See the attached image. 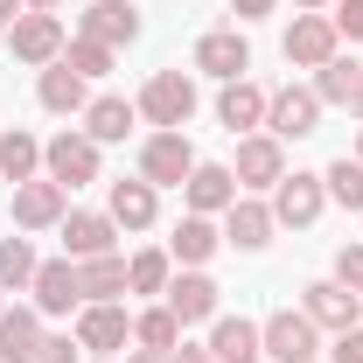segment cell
<instances>
[{
	"label": "cell",
	"instance_id": "cell-5",
	"mask_svg": "<svg viewBox=\"0 0 363 363\" xmlns=\"http://www.w3.org/2000/svg\"><path fill=\"white\" fill-rule=\"evenodd\" d=\"M43 168H49V182H63V189H84V182H98V140L91 133H56L43 147Z\"/></svg>",
	"mask_w": 363,
	"mask_h": 363
},
{
	"label": "cell",
	"instance_id": "cell-15",
	"mask_svg": "<svg viewBox=\"0 0 363 363\" xmlns=\"http://www.w3.org/2000/svg\"><path fill=\"white\" fill-rule=\"evenodd\" d=\"M182 189H189V217H217V210L238 203V175L217 168V161H196V175L182 182Z\"/></svg>",
	"mask_w": 363,
	"mask_h": 363
},
{
	"label": "cell",
	"instance_id": "cell-4",
	"mask_svg": "<svg viewBox=\"0 0 363 363\" xmlns=\"http://www.w3.org/2000/svg\"><path fill=\"white\" fill-rule=\"evenodd\" d=\"M140 175L154 182V189H182V182L196 175V147H189V133H154L147 147H140Z\"/></svg>",
	"mask_w": 363,
	"mask_h": 363
},
{
	"label": "cell",
	"instance_id": "cell-24",
	"mask_svg": "<svg viewBox=\"0 0 363 363\" xmlns=\"http://www.w3.org/2000/svg\"><path fill=\"white\" fill-rule=\"evenodd\" d=\"M84 84H91V77H77V70L56 56V63L43 70V84H35V98H43V112H84V105H91Z\"/></svg>",
	"mask_w": 363,
	"mask_h": 363
},
{
	"label": "cell",
	"instance_id": "cell-40",
	"mask_svg": "<svg viewBox=\"0 0 363 363\" xmlns=\"http://www.w3.org/2000/svg\"><path fill=\"white\" fill-rule=\"evenodd\" d=\"M168 363H217V357H210V350H189V342H182V350H168Z\"/></svg>",
	"mask_w": 363,
	"mask_h": 363
},
{
	"label": "cell",
	"instance_id": "cell-25",
	"mask_svg": "<svg viewBox=\"0 0 363 363\" xmlns=\"http://www.w3.org/2000/svg\"><path fill=\"white\" fill-rule=\"evenodd\" d=\"M140 119V105H126V98H91L84 105V133L98 140V147H112V140H126Z\"/></svg>",
	"mask_w": 363,
	"mask_h": 363
},
{
	"label": "cell",
	"instance_id": "cell-43",
	"mask_svg": "<svg viewBox=\"0 0 363 363\" xmlns=\"http://www.w3.org/2000/svg\"><path fill=\"white\" fill-rule=\"evenodd\" d=\"M350 112H357V119H363V77H357V91H350Z\"/></svg>",
	"mask_w": 363,
	"mask_h": 363
},
{
	"label": "cell",
	"instance_id": "cell-30",
	"mask_svg": "<svg viewBox=\"0 0 363 363\" xmlns=\"http://www.w3.org/2000/svg\"><path fill=\"white\" fill-rule=\"evenodd\" d=\"M35 168H43V147H35L28 133H7V140H0V175L14 182V189L35 182Z\"/></svg>",
	"mask_w": 363,
	"mask_h": 363
},
{
	"label": "cell",
	"instance_id": "cell-37",
	"mask_svg": "<svg viewBox=\"0 0 363 363\" xmlns=\"http://www.w3.org/2000/svg\"><path fill=\"white\" fill-rule=\"evenodd\" d=\"M77 335H43V350H35V363H77Z\"/></svg>",
	"mask_w": 363,
	"mask_h": 363
},
{
	"label": "cell",
	"instance_id": "cell-9",
	"mask_svg": "<svg viewBox=\"0 0 363 363\" xmlns=\"http://www.w3.org/2000/svg\"><path fill=\"white\" fill-rule=\"evenodd\" d=\"M28 294H35V315H70V308H84V286H77V259H43Z\"/></svg>",
	"mask_w": 363,
	"mask_h": 363
},
{
	"label": "cell",
	"instance_id": "cell-14",
	"mask_svg": "<svg viewBox=\"0 0 363 363\" xmlns=\"http://www.w3.org/2000/svg\"><path fill=\"white\" fill-rule=\"evenodd\" d=\"M63 196H70L63 182H21V189H14V224H21V230L63 224V217H70V210H63Z\"/></svg>",
	"mask_w": 363,
	"mask_h": 363
},
{
	"label": "cell",
	"instance_id": "cell-8",
	"mask_svg": "<svg viewBox=\"0 0 363 363\" xmlns=\"http://www.w3.org/2000/svg\"><path fill=\"white\" fill-rule=\"evenodd\" d=\"M342 35H335V21L328 14H294V28H286V63L294 70H321L328 56H342Z\"/></svg>",
	"mask_w": 363,
	"mask_h": 363
},
{
	"label": "cell",
	"instance_id": "cell-35",
	"mask_svg": "<svg viewBox=\"0 0 363 363\" xmlns=\"http://www.w3.org/2000/svg\"><path fill=\"white\" fill-rule=\"evenodd\" d=\"M328 21H335V35H342V43H363V0H335V14H328Z\"/></svg>",
	"mask_w": 363,
	"mask_h": 363
},
{
	"label": "cell",
	"instance_id": "cell-33",
	"mask_svg": "<svg viewBox=\"0 0 363 363\" xmlns=\"http://www.w3.org/2000/svg\"><path fill=\"white\" fill-rule=\"evenodd\" d=\"M126 286H133V294H168V252H140V259H126Z\"/></svg>",
	"mask_w": 363,
	"mask_h": 363
},
{
	"label": "cell",
	"instance_id": "cell-23",
	"mask_svg": "<svg viewBox=\"0 0 363 363\" xmlns=\"http://www.w3.org/2000/svg\"><path fill=\"white\" fill-rule=\"evenodd\" d=\"M224 238H230V245H245V252L272 245V203H252V196H238V203L224 210Z\"/></svg>",
	"mask_w": 363,
	"mask_h": 363
},
{
	"label": "cell",
	"instance_id": "cell-34",
	"mask_svg": "<svg viewBox=\"0 0 363 363\" xmlns=\"http://www.w3.org/2000/svg\"><path fill=\"white\" fill-rule=\"evenodd\" d=\"M63 63H70L77 77H105V70H112V49H105V43H84V35H77V43H63Z\"/></svg>",
	"mask_w": 363,
	"mask_h": 363
},
{
	"label": "cell",
	"instance_id": "cell-17",
	"mask_svg": "<svg viewBox=\"0 0 363 363\" xmlns=\"http://www.w3.org/2000/svg\"><path fill=\"white\" fill-rule=\"evenodd\" d=\"M133 35H140V7H133V0H91V14H84V43L119 49V43H133Z\"/></svg>",
	"mask_w": 363,
	"mask_h": 363
},
{
	"label": "cell",
	"instance_id": "cell-18",
	"mask_svg": "<svg viewBox=\"0 0 363 363\" xmlns=\"http://www.w3.org/2000/svg\"><path fill=\"white\" fill-rule=\"evenodd\" d=\"M210 357H217V363H259V357H266V335H259V321L224 315L217 328H210Z\"/></svg>",
	"mask_w": 363,
	"mask_h": 363
},
{
	"label": "cell",
	"instance_id": "cell-39",
	"mask_svg": "<svg viewBox=\"0 0 363 363\" xmlns=\"http://www.w3.org/2000/svg\"><path fill=\"white\" fill-rule=\"evenodd\" d=\"M230 14L238 21H259V14H272V0H230Z\"/></svg>",
	"mask_w": 363,
	"mask_h": 363
},
{
	"label": "cell",
	"instance_id": "cell-45",
	"mask_svg": "<svg viewBox=\"0 0 363 363\" xmlns=\"http://www.w3.org/2000/svg\"><path fill=\"white\" fill-rule=\"evenodd\" d=\"M28 7H43V14H49V7H56V0H28Z\"/></svg>",
	"mask_w": 363,
	"mask_h": 363
},
{
	"label": "cell",
	"instance_id": "cell-19",
	"mask_svg": "<svg viewBox=\"0 0 363 363\" xmlns=\"http://www.w3.org/2000/svg\"><path fill=\"white\" fill-rule=\"evenodd\" d=\"M35 350H43V315L0 308V363H35Z\"/></svg>",
	"mask_w": 363,
	"mask_h": 363
},
{
	"label": "cell",
	"instance_id": "cell-16",
	"mask_svg": "<svg viewBox=\"0 0 363 363\" xmlns=\"http://www.w3.org/2000/svg\"><path fill=\"white\" fill-rule=\"evenodd\" d=\"M112 217H98V210H70V217H63V259H77V266H84V259H105V252H112Z\"/></svg>",
	"mask_w": 363,
	"mask_h": 363
},
{
	"label": "cell",
	"instance_id": "cell-11",
	"mask_svg": "<svg viewBox=\"0 0 363 363\" xmlns=\"http://www.w3.org/2000/svg\"><path fill=\"white\" fill-rule=\"evenodd\" d=\"M238 189H279V175H286V154H279V140L272 133H245L238 140Z\"/></svg>",
	"mask_w": 363,
	"mask_h": 363
},
{
	"label": "cell",
	"instance_id": "cell-6",
	"mask_svg": "<svg viewBox=\"0 0 363 363\" xmlns=\"http://www.w3.org/2000/svg\"><path fill=\"white\" fill-rule=\"evenodd\" d=\"M301 315L315 321V328H357V315H363V294H350L342 279H315V286H301Z\"/></svg>",
	"mask_w": 363,
	"mask_h": 363
},
{
	"label": "cell",
	"instance_id": "cell-22",
	"mask_svg": "<svg viewBox=\"0 0 363 363\" xmlns=\"http://www.w3.org/2000/svg\"><path fill=\"white\" fill-rule=\"evenodd\" d=\"M154 210H161V196H154L147 175H140V182H112V210H105V217H112L119 230H147Z\"/></svg>",
	"mask_w": 363,
	"mask_h": 363
},
{
	"label": "cell",
	"instance_id": "cell-26",
	"mask_svg": "<svg viewBox=\"0 0 363 363\" xmlns=\"http://www.w3.org/2000/svg\"><path fill=\"white\" fill-rule=\"evenodd\" d=\"M217 245H224V238H217V224H210V217H182L175 238H168V259H182V266H203Z\"/></svg>",
	"mask_w": 363,
	"mask_h": 363
},
{
	"label": "cell",
	"instance_id": "cell-46",
	"mask_svg": "<svg viewBox=\"0 0 363 363\" xmlns=\"http://www.w3.org/2000/svg\"><path fill=\"white\" fill-rule=\"evenodd\" d=\"M357 161H363V133H357Z\"/></svg>",
	"mask_w": 363,
	"mask_h": 363
},
{
	"label": "cell",
	"instance_id": "cell-32",
	"mask_svg": "<svg viewBox=\"0 0 363 363\" xmlns=\"http://www.w3.org/2000/svg\"><path fill=\"white\" fill-rule=\"evenodd\" d=\"M321 189H328L342 210H363V161H350V154H342V161L321 175Z\"/></svg>",
	"mask_w": 363,
	"mask_h": 363
},
{
	"label": "cell",
	"instance_id": "cell-31",
	"mask_svg": "<svg viewBox=\"0 0 363 363\" xmlns=\"http://www.w3.org/2000/svg\"><path fill=\"white\" fill-rule=\"evenodd\" d=\"M133 342H140V350H175V342H182L175 308H147V315H133Z\"/></svg>",
	"mask_w": 363,
	"mask_h": 363
},
{
	"label": "cell",
	"instance_id": "cell-27",
	"mask_svg": "<svg viewBox=\"0 0 363 363\" xmlns=\"http://www.w3.org/2000/svg\"><path fill=\"white\" fill-rule=\"evenodd\" d=\"M77 286H84V301H119V294H126V259H119V252L84 259V266H77Z\"/></svg>",
	"mask_w": 363,
	"mask_h": 363
},
{
	"label": "cell",
	"instance_id": "cell-36",
	"mask_svg": "<svg viewBox=\"0 0 363 363\" xmlns=\"http://www.w3.org/2000/svg\"><path fill=\"white\" fill-rule=\"evenodd\" d=\"M335 279H342L350 294H363V245H342V252H335Z\"/></svg>",
	"mask_w": 363,
	"mask_h": 363
},
{
	"label": "cell",
	"instance_id": "cell-1",
	"mask_svg": "<svg viewBox=\"0 0 363 363\" xmlns=\"http://www.w3.org/2000/svg\"><path fill=\"white\" fill-rule=\"evenodd\" d=\"M140 112H147L161 133H182V126L196 119V84H189V70H154L147 91H140Z\"/></svg>",
	"mask_w": 363,
	"mask_h": 363
},
{
	"label": "cell",
	"instance_id": "cell-7",
	"mask_svg": "<svg viewBox=\"0 0 363 363\" xmlns=\"http://www.w3.org/2000/svg\"><path fill=\"white\" fill-rule=\"evenodd\" d=\"M321 203H328V189H321V175H279V189H272V224H294V230H308L321 217Z\"/></svg>",
	"mask_w": 363,
	"mask_h": 363
},
{
	"label": "cell",
	"instance_id": "cell-20",
	"mask_svg": "<svg viewBox=\"0 0 363 363\" xmlns=\"http://www.w3.org/2000/svg\"><path fill=\"white\" fill-rule=\"evenodd\" d=\"M217 119H224L230 133H252V126H266V91L245 84V77H230V84L217 91Z\"/></svg>",
	"mask_w": 363,
	"mask_h": 363
},
{
	"label": "cell",
	"instance_id": "cell-13",
	"mask_svg": "<svg viewBox=\"0 0 363 363\" xmlns=\"http://www.w3.org/2000/svg\"><path fill=\"white\" fill-rule=\"evenodd\" d=\"M196 70H210V77H245L252 70V43L238 35V28H210L203 43H196Z\"/></svg>",
	"mask_w": 363,
	"mask_h": 363
},
{
	"label": "cell",
	"instance_id": "cell-10",
	"mask_svg": "<svg viewBox=\"0 0 363 363\" xmlns=\"http://www.w3.org/2000/svg\"><path fill=\"white\" fill-rule=\"evenodd\" d=\"M77 342H84L91 357H112V350H126V342H133V321H126V308H112V301H84V315H77Z\"/></svg>",
	"mask_w": 363,
	"mask_h": 363
},
{
	"label": "cell",
	"instance_id": "cell-29",
	"mask_svg": "<svg viewBox=\"0 0 363 363\" xmlns=\"http://www.w3.org/2000/svg\"><path fill=\"white\" fill-rule=\"evenodd\" d=\"M357 77H363V63H357V56H328V63L315 70V98H321V105H350Z\"/></svg>",
	"mask_w": 363,
	"mask_h": 363
},
{
	"label": "cell",
	"instance_id": "cell-2",
	"mask_svg": "<svg viewBox=\"0 0 363 363\" xmlns=\"http://www.w3.org/2000/svg\"><path fill=\"white\" fill-rule=\"evenodd\" d=\"M259 335H266V357L272 363H315L321 357V328L308 315H294V308L266 315V321H259Z\"/></svg>",
	"mask_w": 363,
	"mask_h": 363
},
{
	"label": "cell",
	"instance_id": "cell-38",
	"mask_svg": "<svg viewBox=\"0 0 363 363\" xmlns=\"http://www.w3.org/2000/svg\"><path fill=\"white\" fill-rule=\"evenodd\" d=\"M328 363H363V328H342L328 342Z\"/></svg>",
	"mask_w": 363,
	"mask_h": 363
},
{
	"label": "cell",
	"instance_id": "cell-42",
	"mask_svg": "<svg viewBox=\"0 0 363 363\" xmlns=\"http://www.w3.org/2000/svg\"><path fill=\"white\" fill-rule=\"evenodd\" d=\"M126 363H168V350H133Z\"/></svg>",
	"mask_w": 363,
	"mask_h": 363
},
{
	"label": "cell",
	"instance_id": "cell-21",
	"mask_svg": "<svg viewBox=\"0 0 363 363\" xmlns=\"http://www.w3.org/2000/svg\"><path fill=\"white\" fill-rule=\"evenodd\" d=\"M168 308H175L182 328H189V321H210V315H217V279H210V272H182V279H168Z\"/></svg>",
	"mask_w": 363,
	"mask_h": 363
},
{
	"label": "cell",
	"instance_id": "cell-12",
	"mask_svg": "<svg viewBox=\"0 0 363 363\" xmlns=\"http://www.w3.org/2000/svg\"><path fill=\"white\" fill-rule=\"evenodd\" d=\"M7 49H14L21 63H56V56H63V21L35 7V14H21V21L7 28Z\"/></svg>",
	"mask_w": 363,
	"mask_h": 363
},
{
	"label": "cell",
	"instance_id": "cell-44",
	"mask_svg": "<svg viewBox=\"0 0 363 363\" xmlns=\"http://www.w3.org/2000/svg\"><path fill=\"white\" fill-rule=\"evenodd\" d=\"M294 7H328V0H294Z\"/></svg>",
	"mask_w": 363,
	"mask_h": 363
},
{
	"label": "cell",
	"instance_id": "cell-41",
	"mask_svg": "<svg viewBox=\"0 0 363 363\" xmlns=\"http://www.w3.org/2000/svg\"><path fill=\"white\" fill-rule=\"evenodd\" d=\"M21 21V0H0V28H14Z\"/></svg>",
	"mask_w": 363,
	"mask_h": 363
},
{
	"label": "cell",
	"instance_id": "cell-3",
	"mask_svg": "<svg viewBox=\"0 0 363 363\" xmlns=\"http://www.w3.org/2000/svg\"><path fill=\"white\" fill-rule=\"evenodd\" d=\"M315 119H321L315 84H286V91H272V98H266V133L272 140H308V133H315Z\"/></svg>",
	"mask_w": 363,
	"mask_h": 363
},
{
	"label": "cell",
	"instance_id": "cell-28",
	"mask_svg": "<svg viewBox=\"0 0 363 363\" xmlns=\"http://www.w3.org/2000/svg\"><path fill=\"white\" fill-rule=\"evenodd\" d=\"M35 245L28 238H0V294H21V286H35Z\"/></svg>",
	"mask_w": 363,
	"mask_h": 363
}]
</instances>
